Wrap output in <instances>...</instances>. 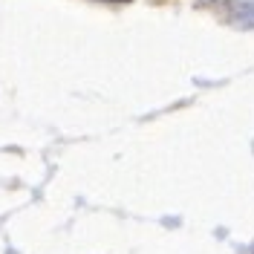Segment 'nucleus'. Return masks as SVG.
Instances as JSON below:
<instances>
[{
    "instance_id": "nucleus-1",
    "label": "nucleus",
    "mask_w": 254,
    "mask_h": 254,
    "mask_svg": "<svg viewBox=\"0 0 254 254\" xmlns=\"http://www.w3.org/2000/svg\"><path fill=\"white\" fill-rule=\"evenodd\" d=\"M228 23L240 29H254V0H228Z\"/></svg>"
}]
</instances>
